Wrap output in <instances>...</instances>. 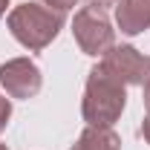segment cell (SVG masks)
<instances>
[{
  "mask_svg": "<svg viewBox=\"0 0 150 150\" xmlns=\"http://www.w3.org/2000/svg\"><path fill=\"white\" fill-rule=\"evenodd\" d=\"M101 67L112 78H118L124 87H144L150 81V55L139 52L130 43L112 46L110 52L101 58Z\"/></svg>",
  "mask_w": 150,
  "mask_h": 150,
  "instance_id": "277c9868",
  "label": "cell"
},
{
  "mask_svg": "<svg viewBox=\"0 0 150 150\" xmlns=\"http://www.w3.org/2000/svg\"><path fill=\"white\" fill-rule=\"evenodd\" d=\"M0 87L9 98H35L43 87V75L32 58H12L0 67Z\"/></svg>",
  "mask_w": 150,
  "mask_h": 150,
  "instance_id": "5b68a950",
  "label": "cell"
},
{
  "mask_svg": "<svg viewBox=\"0 0 150 150\" xmlns=\"http://www.w3.org/2000/svg\"><path fill=\"white\" fill-rule=\"evenodd\" d=\"M142 139L150 144V112H144V118H142Z\"/></svg>",
  "mask_w": 150,
  "mask_h": 150,
  "instance_id": "30bf717a",
  "label": "cell"
},
{
  "mask_svg": "<svg viewBox=\"0 0 150 150\" xmlns=\"http://www.w3.org/2000/svg\"><path fill=\"white\" fill-rule=\"evenodd\" d=\"M69 150H121V136L112 130V127H95V124H87L78 142H75Z\"/></svg>",
  "mask_w": 150,
  "mask_h": 150,
  "instance_id": "52a82bcc",
  "label": "cell"
},
{
  "mask_svg": "<svg viewBox=\"0 0 150 150\" xmlns=\"http://www.w3.org/2000/svg\"><path fill=\"white\" fill-rule=\"evenodd\" d=\"M6 26H9L12 38L18 40L23 49L40 52V49H46L58 38V32L64 29V12L49 9L46 3H32V0H26V3H20V6H15V9L9 12Z\"/></svg>",
  "mask_w": 150,
  "mask_h": 150,
  "instance_id": "7a4b0ae2",
  "label": "cell"
},
{
  "mask_svg": "<svg viewBox=\"0 0 150 150\" xmlns=\"http://www.w3.org/2000/svg\"><path fill=\"white\" fill-rule=\"evenodd\" d=\"M0 150H9V147H6V144H0Z\"/></svg>",
  "mask_w": 150,
  "mask_h": 150,
  "instance_id": "5bb4252c",
  "label": "cell"
},
{
  "mask_svg": "<svg viewBox=\"0 0 150 150\" xmlns=\"http://www.w3.org/2000/svg\"><path fill=\"white\" fill-rule=\"evenodd\" d=\"M127 107V87L112 78L101 64L90 69L87 84H84V98H81V115L87 124L95 127H112Z\"/></svg>",
  "mask_w": 150,
  "mask_h": 150,
  "instance_id": "6da1fadb",
  "label": "cell"
},
{
  "mask_svg": "<svg viewBox=\"0 0 150 150\" xmlns=\"http://www.w3.org/2000/svg\"><path fill=\"white\" fill-rule=\"evenodd\" d=\"M87 3H93V6H101V9H107V6H115L118 0H87Z\"/></svg>",
  "mask_w": 150,
  "mask_h": 150,
  "instance_id": "7c38bea8",
  "label": "cell"
},
{
  "mask_svg": "<svg viewBox=\"0 0 150 150\" xmlns=\"http://www.w3.org/2000/svg\"><path fill=\"white\" fill-rule=\"evenodd\" d=\"M9 118H12V101L6 95H0V130H6Z\"/></svg>",
  "mask_w": 150,
  "mask_h": 150,
  "instance_id": "ba28073f",
  "label": "cell"
},
{
  "mask_svg": "<svg viewBox=\"0 0 150 150\" xmlns=\"http://www.w3.org/2000/svg\"><path fill=\"white\" fill-rule=\"evenodd\" d=\"M40 3H46L49 9H55V12H69L78 0H40Z\"/></svg>",
  "mask_w": 150,
  "mask_h": 150,
  "instance_id": "9c48e42d",
  "label": "cell"
},
{
  "mask_svg": "<svg viewBox=\"0 0 150 150\" xmlns=\"http://www.w3.org/2000/svg\"><path fill=\"white\" fill-rule=\"evenodd\" d=\"M142 101H144V110L150 112V81L144 84V93H142Z\"/></svg>",
  "mask_w": 150,
  "mask_h": 150,
  "instance_id": "8fae6325",
  "label": "cell"
},
{
  "mask_svg": "<svg viewBox=\"0 0 150 150\" xmlns=\"http://www.w3.org/2000/svg\"><path fill=\"white\" fill-rule=\"evenodd\" d=\"M6 9H9V0H0V18L6 15Z\"/></svg>",
  "mask_w": 150,
  "mask_h": 150,
  "instance_id": "4fadbf2b",
  "label": "cell"
},
{
  "mask_svg": "<svg viewBox=\"0 0 150 150\" xmlns=\"http://www.w3.org/2000/svg\"><path fill=\"white\" fill-rule=\"evenodd\" d=\"M115 23L121 35L136 38L150 29V0H118L115 3Z\"/></svg>",
  "mask_w": 150,
  "mask_h": 150,
  "instance_id": "8992f818",
  "label": "cell"
},
{
  "mask_svg": "<svg viewBox=\"0 0 150 150\" xmlns=\"http://www.w3.org/2000/svg\"><path fill=\"white\" fill-rule=\"evenodd\" d=\"M72 35H75L78 49L90 58H104L115 46V29L107 18V9L93 6V3L75 12Z\"/></svg>",
  "mask_w": 150,
  "mask_h": 150,
  "instance_id": "3957f363",
  "label": "cell"
}]
</instances>
